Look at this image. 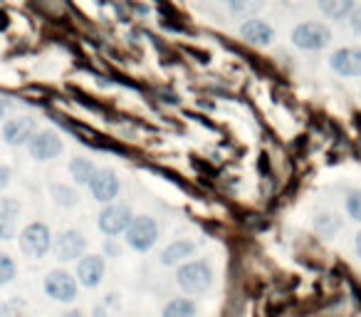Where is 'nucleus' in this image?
<instances>
[{
	"label": "nucleus",
	"mask_w": 361,
	"mask_h": 317,
	"mask_svg": "<svg viewBox=\"0 0 361 317\" xmlns=\"http://www.w3.org/2000/svg\"><path fill=\"white\" fill-rule=\"evenodd\" d=\"M119 189H121L119 177L111 169H97L94 179L90 181L92 196L99 203H111L116 198V193H119Z\"/></svg>",
	"instance_id": "nucleus-9"
},
{
	"label": "nucleus",
	"mask_w": 361,
	"mask_h": 317,
	"mask_svg": "<svg viewBox=\"0 0 361 317\" xmlns=\"http://www.w3.org/2000/svg\"><path fill=\"white\" fill-rule=\"evenodd\" d=\"M62 317H85V315H82L80 310H70V312H65Z\"/></svg>",
	"instance_id": "nucleus-29"
},
{
	"label": "nucleus",
	"mask_w": 361,
	"mask_h": 317,
	"mask_svg": "<svg viewBox=\"0 0 361 317\" xmlns=\"http://www.w3.org/2000/svg\"><path fill=\"white\" fill-rule=\"evenodd\" d=\"M196 302L188 297H176L164 307V317H196Z\"/></svg>",
	"instance_id": "nucleus-18"
},
{
	"label": "nucleus",
	"mask_w": 361,
	"mask_h": 317,
	"mask_svg": "<svg viewBox=\"0 0 361 317\" xmlns=\"http://www.w3.org/2000/svg\"><path fill=\"white\" fill-rule=\"evenodd\" d=\"M176 282L186 295H203L213 285V270L203 261H188L178 268Z\"/></svg>",
	"instance_id": "nucleus-1"
},
{
	"label": "nucleus",
	"mask_w": 361,
	"mask_h": 317,
	"mask_svg": "<svg viewBox=\"0 0 361 317\" xmlns=\"http://www.w3.org/2000/svg\"><path fill=\"white\" fill-rule=\"evenodd\" d=\"M20 203L16 198H0V241H11L16 236Z\"/></svg>",
	"instance_id": "nucleus-14"
},
{
	"label": "nucleus",
	"mask_w": 361,
	"mask_h": 317,
	"mask_svg": "<svg viewBox=\"0 0 361 317\" xmlns=\"http://www.w3.org/2000/svg\"><path fill=\"white\" fill-rule=\"evenodd\" d=\"M240 35L245 37L250 45H270L275 40V30L270 23L260 20V18H250L240 25Z\"/></svg>",
	"instance_id": "nucleus-13"
},
{
	"label": "nucleus",
	"mask_w": 361,
	"mask_h": 317,
	"mask_svg": "<svg viewBox=\"0 0 361 317\" xmlns=\"http://www.w3.org/2000/svg\"><path fill=\"white\" fill-rule=\"evenodd\" d=\"M228 8L238 16H252V13L265 8V0H226Z\"/></svg>",
	"instance_id": "nucleus-19"
},
{
	"label": "nucleus",
	"mask_w": 361,
	"mask_h": 317,
	"mask_svg": "<svg viewBox=\"0 0 361 317\" xmlns=\"http://www.w3.org/2000/svg\"><path fill=\"white\" fill-rule=\"evenodd\" d=\"M104 277V258L82 256L77 263V282L85 287H97Z\"/></svg>",
	"instance_id": "nucleus-10"
},
{
	"label": "nucleus",
	"mask_w": 361,
	"mask_h": 317,
	"mask_svg": "<svg viewBox=\"0 0 361 317\" xmlns=\"http://www.w3.org/2000/svg\"><path fill=\"white\" fill-rule=\"evenodd\" d=\"M346 213H349L351 221L361 223V189H354L346 196Z\"/></svg>",
	"instance_id": "nucleus-21"
},
{
	"label": "nucleus",
	"mask_w": 361,
	"mask_h": 317,
	"mask_svg": "<svg viewBox=\"0 0 361 317\" xmlns=\"http://www.w3.org/2000/svg\"><path fill=\"white\" fill-rule=\"evenodd\" d=\"M8 184H11V169H8V167H0V191H3V189H6Z\"/></svg>",
	"instance_id": "nucleus-26"
},
{
	"label": "nucleus",
	"mask_w": 361,
	"mask_h": 317,
	"mask_svg": "<svg viewBox=\"0 0 361 317\" xmlns=\"http://www.w3.org/2000/svg\"><path fill=\"white\" fill-rule=\"evenodd\" d=\"M6 112H8V102H6V100H0V119L6 116Z\"/></svg>",
	"instance_id": "nucleus-27"
},
{
	"label": "nucleus",
	"mask_w": 361,
	"mask_h": 317,
	"mask_svg": "<svg viewBox=\"0 0 361 317\" xmlns=\"http://www.w3.org/2000/svg\"><path fill=\"white\" fill-rule=\"evenodd\" d=\"M336 228H339V218L331 216V213L317 218V231L324 233V236H331V233H336Z\"/></svg>",
	"instance_id": "nucleus-23"
},
{
	"label": "nucleus",
	"mask_w": 361,
	"mask_h": 317,
	"mask_svg": "<svg viewBox=\"0 0 361 317\" xmlns=\"http://www.w3.org/2000/svg\"><path fill=\"white\" fill-rule=\"evenodd\" d=\"M45 292L55 302H75L77 300V280L67 270H52L45 277Z\"/></svg>",
	"instance_id": "nucleus-6"
},
{
	"label": "nucleus",
	"mask_w": 361,
	"mask_h": 317,
	"mask_svg": "<svg viewBox=\"0 0 361 317\" xmlns=\"http://www.w3.org/2000/svg\"><path fill=\"white\" fill-rule=\"evenodd\" d=\"M106 251H109L111 256H119V248H116L114 243H109V246H106Z\"/></svg>",
	"instance_id": "nucleus-30"
},
{
	"label": "nucleus",
	"mask_w": 361,
	"mask_h": 317,
	"mask_svg": "<svg viewBox=\"0 0 361 317\" xmlns=\"http://www.w3.org/2000/svg\"><path fill=\"white\" fill-rule=\"evenodd\" d=\"M0 317H16V305H11V302H0Z\"/></svg>",
	"instance_id": "nucleus-25"
},
{
	"label": "nucleus",
	"mask_w": 361,
	"mask_h": 317,
	"mask_svg": "<svg viewBox=\"0 0 361 317\" xmlns=\"http://www.w3.org/2000/svg\"><path fill=\"white\" fill-rule=\"evenodd\" d=\"M52 196H55V201L60 203V206H75L77 203V193L67 186H55L52 189Z\"/></svg>",
	"instance_id": "nucleus-22"
},
{
	"label": "nucleus",
	"mask_w": 361,
	"mask_h": 317,
	"mask_svg": "<svg viewBox=\"0 0 361 317\" xmlns=\"http://www.w3.org/2000/svg\"><path fill=\"white\" fill-rule=\"evenodd\" d=\"M87 241L80 231H65L55 243V253L60 261H77L85 256Z\"/></svg>",
	"instance_id": "nucleus-11"
},
{
	"label": "nucleus",
	"mask_w": 361,
	"mask_h": 317,
	"mask_svg": "<svg viewBox=\"0 0 361 317\" xmlns=\"http://www.w3.org/2000/svg\"><path fill=\"white\" fill-rule=\"evenodd\" d=\"M193 253H196V243L176 241L161 253V263H164V265H178V263H183L186 258H191Z\"/></svg>",
	"instance_id": "nucleus-15"
},
{
	"label": "nucleus",
	"mask_w": 361,
	"mask_h": 317,
	"mask_svg": "<svg viewBox=\"0 0 361 317\" xmlns=\"http://www.w3.org/2000/svg\"><path fill=\"white\" fill-rule=\"evenodd\" d=\"M16 261L8 253H0V285H8V282L16 280Z\"/></svg>",
	"instance_id": "nucleus-20"
},
{
	"label": "nucleus",
	"mask_w": 361,
	"mask_h": 317,
	"mask_svg": "<svg viewBox=\"0 0 361 317\" xmlns=\"http://www.w3.org/2000/svg\"><path fill=\"white\" fill-rule=\"evenodd\" d=\"M292 42H295V47L307 50V52L324 50V47L331 42V30H329V25L317 23V20L300 23V25L292 30Z\"/></svg>",
	"instance_id": "nucleus-2"
},
{
	"label": "nucleus",
	"mask_w": 361,
	"mask_h": 317,
	"mask_svg": "<svg viewBox=\"0 0 361 317\" xmlns=\"http://www.w3.org/2000/svg\"><path fill=\"white\" fill-rule=\"evenodd\" d=\"M70 174H72V179H75L77 184H82V186H90V181L94 179V174H97V167L90 162V159H82V156H77V159H72V164H70Z\"/></svg>",
	"instance_id": "nucleus-17"
},
{
	"label": "nucleus",
	"mask_w": 361,
	"mask_h": 317,
	"mask_svg": "<svg viewBox=\"0 0 361 317\" xmlns=\"http://www.w3.org/2000/svg\"><path fill=\"white\" fill-rule=\"evenodd\" d=\"M354 246H356V253H359V258H361V231L356 233V243H354Z\"/></svg>",
	"instance_id": "nucleus-28"
},
{
	"label": "nucleus",
	"mask_w": 361,
	"mask_h": 317,
	"mask_svg": "<svg viewBox=\"0 0 361 317\" xmlns=\"http://www.w3.org/2000/svg\"><path fill=\"white\" fill-rule=\"evenodd\" d=\"M159 241V223L151 216H134L126 228V243H129L134 251L146 253L156 246Z\"/></svg>",
	"instance_id": "nucleus-3"
},
{
	"label": "nucleus",
	"mask_w": 361,
	"mask_h": 317,
	"mask_svg": "<svg viewBox=\"0 0 361 317\" xmlns=\"http://www.w3.org/2000/svg\"><path fill=\"white\" fill-rule=\"evenodd\" d=\"M35 131H37L35 121H32L30 116H18V119H11L6 124V129H3V139H6L11 146H23L32 139Z\"/></svg>",
	"instance_id": "nucleus-12"
},
{
	"label": "nucleus",
	"mask_w": 361,
	"mask_h": 317,
	"mask_svg": "<svg viewBox=\"0 0 361 317\" xmlns=\"http://www.w3.org/2000/svg\"><path fill=\"white\" fill-rule=\"evenodd\" d=\"M131 208L124 206V203H106L99 213V231L104 236H119V233H126L131 223Z\"/></svg>",
	"instance_id": "nucleus-5"
},
{
	"label": "nucleus",
	"mask_w": 361,
	"mask_h": 317,
	"mask_svg": "<svg viewBox=\"0 0 361 317\" xmlns=\"http://www.w3.org/2000/svg\"><path fill=\"white\" fill-rule=\"evenodd\" d=\"M329 67L341 77H361V47H339L331 52Z\"/></svg>",
	"instance_id": "nucleus-8"
},
{
	"label": "nucleus",
	"mask_w": 361,
	"mask_h": 317,
	"mask_svg": "<svg viewBox=\"0 0 361 317\" xmlns=\"http://www.w3.org/2000/svg\"><path fill=\"white\" fill-rule=\"evenodd\" d=\"M351 30H354L356 32V35H361V6L359 8H354V13H351Z\"/></svg>",
	"instance_id": "nucleus-24"
},
{
	"label": "nucleus",
	"mask_w": 361,
	"mask_h": 317,
	"mask_svg": "<svg viewBox=\"0 0 361 317\" xmlns=\"http://www.w3.org/2000/svg\"><path fill=\"white\" fill-rule=\"evenodd\" d=\"M27 149H30L32 159H37V162H50L57 154H62V139L55 131H35L32 139L27 141Z\"/></svg>",
	"instance_id": "nucleus-7"
},
{
	"label": "nucleus",
	"mask_w": 361,
	"mask_h": 317,
	"mask_svg": "<svg viewBox=\"0 0 361 317\" xmlns=\"http://www.w3.org/2000/svg\"><path fill=\"white\" fill-rule=\"evenodd\" d=\"M52 248V233L45 223H30L20 233V251L27 258H45Z\"/></svg>",
	"instance_id": "nucleus-4"
},
{
	"label": "nucleus",
	"mask_w": 361,
	"mask_h": 317,
	"mask_svg": "<svg viewBox=\"0 0 361 317\" xmlns=\"http://www.w3.org/2000/svg\"><path fill=\"white\" fill-rule=\"evenodd\" d=\"M317 6L331 20H344L354 13L356 0H317Z\"/></svg>",
	"instance_id": "nucleus-16"
}]
</instances>
